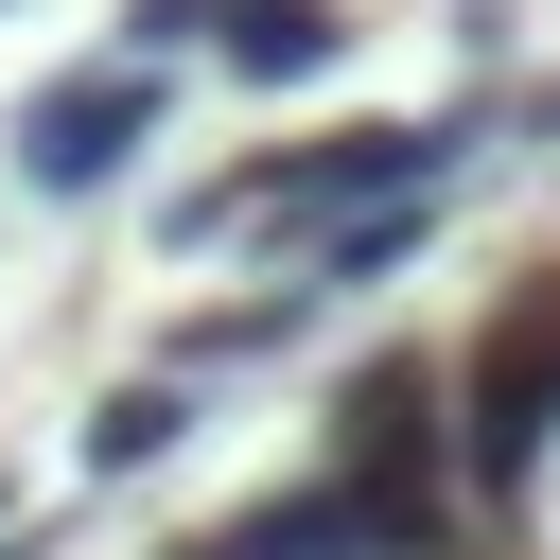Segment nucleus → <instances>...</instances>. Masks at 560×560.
<instances>
[{
  "label": "nucleus",
  "mask_w": 560,
  "mask_h": 560,
  "mask_svg": "<svg viewBox=\"0 0 560 560\" xmlns=\"http://www.w3.org/2000/svg\"><path fill=\"white\" fill-rule=\"evenodd\" d=\"M175 560H455V508H402V490H350V472L315 455L298 490L228 508V525H210V542H175Z\"/></svg>",
  "instance_id": "nucleus-1"
},
{
  "label": "nucleus",
  "mask_w": 560,
  "mask_h": 560,
  "mask_svg": "<svg viewBox=\"0 0 560 560\" xmlns=\"http://www.w3.org/2000/svg\"><path fill=\"white\" fill-rule=\"evenodd\" d=\"M332 472H350V490H402V508H455V490H472V472H455V368L368 350V368L332 385Z\"/></svg>",
  "instance_id": "nucleus-2"
},
{
  "label": "nucleus",
  "mask_w": 560,
  "mask_h": 560,
  "mask_svg": "<svg viewBox=\"0 0 560 560\" xmlns=\"http://www.w3.org/2000/svg\"><path fill=\"white\" fill-rule=\"evenodd\" d=\"M140 140H158V70H140V52H122V70H52V88L18 105V175H35V192H105Z\"/></svg>",
  "instance_id": "nucleus-3"
},
{
  "label": "nucleus",
  "mask_w": 560,
  "mask_h": 560,
  "mask_svg": "<svg viewBox=\"0 0 560 560\" xmlns=\"http://www.w3.org/2000/svg\"><path fill=\"white\" fill-rule=\"evenodd\" d=\"M245 88H315L332 52H350V0H228V35H210Z\"/></svg>",
  "instance_id": "nucleus-4"
},
{
  "label": "nucleus",
  "mask_w": 560,
  "mask_h": 560,
  "mask_svg": "<svg viewBox=\"0 0 560 560\" xmlns=\"http://www.w3.org/2000/svg\"><path fill=\"white\" fill-rule=\"evenodd\" d=\"M175 438H192V368H140V385L88 420V472H158Z\"/></svg>",
  "instance_id": "nucleus-5"
},
{
  "label": "nucleus",
  "mask_w": 560,
  "mask_h": 560,
  "mask_svg": "<svg viewBox=\"0 0 560 560\" xmlns=\"http://www.w3.org/2000/svg\"><path fill=\"white\" fill-rule=\"evenodd\" d=\"M192 35H228V0H140V52H192Z\"/></svg>",
  "instance_id": "nucleus-6"
},
{
  "label": "nucleus",
  "mask_w": 560,
  "mask_h": 560,
  "mask_svg": "<svg viewBox=\"0 0 560 560\" xmlns=\"http://www.w3.org/2000/svg\"><path fill=\"white\" fill-rule=\"evenodd\" d=\"M525 122H542V140H560V88H542V105H525Z\"/></svg>",
  "instance_id": "nucleus-7"
}]
</instances>
